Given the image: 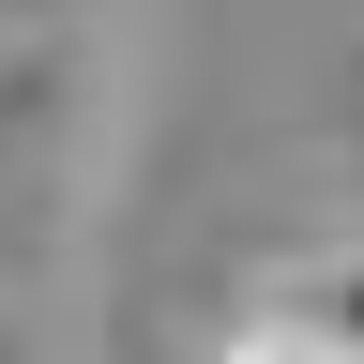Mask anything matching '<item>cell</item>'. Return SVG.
Listing matches in <instances>:
<instances>
[{
  "instance_id": "cell-1",
  "label": "cell",
  "mask_w": 364,
  "mask_h": 364,
  "mask_svg": "<svg viewBox=\"0 0 364 364\" xmlns=\"http://www.w3.org/2000/svg\"><path fill=\"white\" fill-rule=\"evenodd\" d=\"M289 318H304L334 364H364V243H334V258H318L304 289H289Z\"/></svg>"
},
{
  "instance_id": "cell-2",
  "label": "cell",
  "mask_w": 364,
  "mask_h": 364,
  "mask_svg": "<svg viewBox=\"0 0 364 364\" xmlns=\"http://www.w3.org/2000/svg\"><path fill=\"white\" fill-rule=\"evenodd\" d=\"M0 364H31V334H16V304H0Z\"/></svg>"
}]
</instances>
